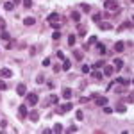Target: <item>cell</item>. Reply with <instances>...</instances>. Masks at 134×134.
<instances>
[{
  "instance_id": "obj_1",
  "label": "cell",
  "mask_w": 134,
  "mask_h": 134,
  "mask_svg": "<svg viewBox=\"0 0 134 134\" xmlns=\"http://www.w3.org/2000/svg\"><path fill=\"white\" fill-rule=\"evenodd\" d=\"M104 6H106V9H107V11H114V9H118V2H116V0H106Z\"/></svg>"
},
{
  "instance_id": "obj_2",
  "label": "cell",
  "mask_w": 134,
  "mask_h": 134,
  "mask_svg": "<svg viewBox=\"0 0 134 134\" xmlns=\"http://www.w3.org/2000/svg\"><path fill=\"white\" fill-rule=\"evenodd\" d=\"M27 102H29V106H36L38 104V95L36 93H29L27 95Z\"/></svg>"
},
{
  "instance_id": "obj_3",
  "label": "cell",
  "mask_w": 134,
  "mask_h": 134,
  "mask_svg": "<svg viewBox=\"0 0 134 134\" xmlns=\"http://www.w3.org/2000/svg\"><path fill=\"white\" fill-rule=\"evenodd\" d=\"M27 114H29V111H27V106H25V104H22L20 107H18V116H20V118H25Z\"/></svg>"
},
{
  "instance_id": "obj_4",
  "label": "cell",
  "mask_w": 134,
  "mask_h": 134,
  "mask_svg": "<svg viewBox=\"0 0 134 134\" xmlns=\"http://www.w3.org/2000/svg\"><path fill=\"white\" fill-rule=\"evenodd\" d=\"M72 109H73V104H72V102H66V104H63V106L59 107L61 113H68V111H72Z\"/></svg>"
},
{
  "instance_id": "obj_5",
  "label": "cell",
  "mask_w": 134,
  "mask_h": 134,
  "mask_svg": "<svg viewBox=\"0 0 134 134\" xmlns=\"http://www.w3.org/2000/svg\"><path fill=\"white\" fill-rule=\"evenodd\" d=\"M11 75H13V72H11L9 68H2V70H0V77H4V79H9Z\"/></svg>"
},
{
  "instance_id": "obj_6",
  "label": "cell",
  "mask_w": 134,
  "mask_h": 134,
  "mask_svg": "<svg viewBox=\"0 0 134 134\" xmlns=\"http://www.w3.org/2000/svg\"><path fill=\"white\" fill-rule=\"evenodd\" d=\"M16 93L20 95V97H23V95H27V86H25V84H20V86L16 88Z\"/></svg>"
},
{
  "instance_id": "obj_7",
  "label": "cell",
  "mask_w": 134,
  "mask_h": 134,
  "mask_svg": "<svg viewBox=\"0 0 134 134\" xmlns=\"http://www.w3.org/2000/svg\"><path fill=\"white\" fill-rule=\"evenodd\" d=\"M125 29H132V20H127V22H123L116 30H125Z\"/></svg>"
},
{
  "instance_id": "obj_8",
  "label": "cell",
  "mask_w": 134,
  "mask_h": 134,
  "mask_svg": "<svg viewBox=\"0 0 134 134\" xmlns=\"http://www.w3.org/2000/svg\"><path fill=\"white\" fill-rule=\"evenodd\" d=\"M47 20H48L50 23H55V22H59V14H57V13H52V14H48Z\"/></svg>"
},
{
  "instance_id": "obj_9",
  "label": "cell",
  "mask_w": 134,
  "mask_h": 134,
  "mask_svg": "<svg viewBox=\"0 0 134 134\" xmlns=\"http://www.w3.org/2000/svg\"><path fill=\"white\" fill-rule=\"evenodd\" d=\"M125 50V45L122 43V41H116L114 43V52H123Z\"/></svg>"
},
{
  "instance_id": "obj_10",
  "label": "cell",
  "mask_w": 134,
  "mask_h": 134,
  "mask_svg": "<svg viewBox=\"0 0 134 134\" xmlns=\"http://www.w3.org/2000/svg\"><path fill=\"white\" fill-rule=\"evenodd\" d=\"M29 118H30L32 122H38V120H40V113H38V111H30V113H29Z\"/></svg>"
},
{
  "instance_id": "obj_11",
  "label": "cell",
  "mask_w": 134,
  "mask_h": 134,
  "mask_svg": "<svg viewBox=\"0 0 134 134\" xmlns=\"http://www.w3.org/2000/svg\"><path fill=\"white\" fill-rule=\"evenodd\" d=\"M97 104L100 107H104V106H107V98L106 97H98V95H97Z\"/></svg>"
},
{
  "instance_id": "obj_12",
  "label": "cell",
  "mask_w": 134,
  "mask_h": 134,
  "mask_svg": "<svg viewBox=\"0 0 134 134\" xmlns=\"http://www.w3.org/2000/svg\"><path fill=\"white\" fill-rule=\"evenodd\" d=\"M98 25H100V29H102V30H111V29H113V25H111L109 22H100Z\"/></svg>"
},
{
  "instance_id": "obj_13",
  "label": "cell",
  "mask_w": 134,
  "mask_h": 134,
  "mask_svg": "<svg viewBox=\"0 0 134 134\" xmlns=\"http://www.w3.org/2000/svg\"><path fill=\"white\" fill-rule=\"evenodd\" d=\"M0 38H2L4 41H11V34H9L7 30H2V32H0Z\"/></svg>"
},
{
  "instance_id": "obj_14",
  "label": "cell",
  "mask_w": 134,
  "mask_h": 134,
  "mask_svg": "<svg viewBox=\"0 0 134 134\" xmlns=\"http://www.w3.org/2000/svg\"><path fill=\"white\" fill-rule=\"evenodd\" d=\"M63 98H66V100L72 98V89H70V88H64V89H63Z\"/></svg>"
},
{
  "instance_id": "obj_15",
  "label": "cell",
  "mask_w": 134,
  "mask_h": 134,
  "mask_svg": "<svg viewBox=\"0 0 134 134\" xmlns=\"http://www.w3.org/2000/svg\"><path fill=\"white\" fill-rule=\"evenodd\" d=\"M113 72H114V68H113V66H104V75L111 77V75H113Z\"/></svg>"
},
{
  "instance_id": "obj_16",
  "label": "cell",
  "mask_w": 134,
  "mask_h": 134,
  "mask_svg": "<svg viewBox=\"0 0 134 134\" xmlns=\"http://www.w3.org/2000/svg\"><path fill=\"white\" fill-rule=\"evenodd\" d=\"M72 20H73V22H81V13H79V11H73V13H72Z\"/></svg>"
},
{
  "instance_id": "obj_17",
  "label": "cell",
  "mask_w": 134,
  "mask_h": 134,
  "mask_svg": "<svg viewBox=\"0 0 134 134\" xmlns=\"http://www.w3.org/2000/svg\"><path fill=\"white\" fill-rule=\"evenodd\" d=\"M73 57H75L77 61H82V59H84V55H82L81 50H75V52H73Z\"/></svg>"
},
{
  "instance_id": "obj_18",
  "label": "cell",
  "mask_w": 134,
  "mask_h": 134,
  "mask_svg": "<svg viewBox=\"0 0 134 134\" xmlns=\"http://www.w3.org/2000/svg\"><path fill=\"white\" fill-rule=\"evenodd\" d=\"M70 66H72V63H70V59H63V70H70Z\"/></svg>"
},
{
  "instance_id": "obj_19",
  "label": "cell",
  "mask_w": 134,
  "mask_h": 134,
  "mask_svg": "<svg viewBox=\"0 0 134 134\" xmlns=\"http://www.w3.org/2000/svg\"><path fill=\"white\" fill-rule=\"evenodd\" d=\"M114 109H116L118 113H125V111H127V107H125V104H116V107H114Z\"/></svg>"
},
{
  "instance_id": "obj_20",
  "label": "cell",
  "mask_w": 134,
  "mask_h": 134,
  "mask_svg": "<svg viewBox=\"0 0 134 134\" xmlns=\"http://www.w3.org/2000/svg\"><path fill=\"white\" fill-rule=\"evenodd\" d=\"M61 130H63V125H61V123H55L54 129H52V132H55V134H59Z\"/></svg>"
},
{
  "instance_id": "obj_21",
  "label": "cell",
  "mask_w": 134,
  "mask_h": 134,
  "mask_svg": "<svg viewBox=\"0 0 134 134\" xmlns=\"http://www.w3.org/2000/svg\"><path fill=\"white\" fill-rule=\"evenodd\" d=\"M23 23L29 27V25H34V23H36V20H34V18H25V20H23Z\"/></svg>"
},
{
  "instance_id": "obj_22",
  "label": "cell",
  "mask_w": 134,
  "mask_h": 134,
  "mask_svg": "<svg viewBox=\"0 0 134 134\" xmlns=\"http://www.w3.org/2000/svg\"><path fill=\"white\" fill-rule=\"evenodd\" d=\"M102 66H104V61L100 59V61H97V63H95L91 68H93V70H98V68H102Z\"/></svg>"
},
{
  "instance_id": "obj_23",
  "label": "cell",
  "mask_w": 134,
  "mask_h": 134,
  "mask_svg": "<svg viewBox=\"0 0 134 134\" xmlns=\"http://www.w3.org/2000/svg\"><path fill=\"white\" fill-rule=\"evenodd\" d=\"M68 45H70V47H73V45H75V36H73V34H70V36H68Z\"/></svg>"
},
{
  "instance_id": "obj_24",
  "label": "cell",
  "mask_w": 134,
  "mask_h": 134,
  "mask_svg": "<svg viewBox=\"0 0 134 134\" xmlns=\"http://www.w3.org/2000/svg\"><path fill=\"white\" fill-rule=\"evenodd\" d=\"M93 22H95V23H100V22H102V14H100V13L95 14V16H93Z\"/></svg>"
},
{
  "instance_id": "obj_25",
  "label": "cell",
  "mask_w": 134,
  "mask_h": 134,
  "mask_svg": "<svg viewBox=\"0 0 134 134\" xmlns=\"http://www.w3.org/2000/svg\"><path fill=\"white\" fill-rule=\"evenodd\" d=\"M13 7H14V4H13V2H6V4H4V9H6V11H11Z\"/></svg>"
},
{
  "instance_id": "obj_26",
  "label": "cell",
  "mask_w": 134,
  "mask_h": 134,
  "mask_svg": "<svg viewBox=\"0 0 134 134\" xmlns=\"http://www.w3.org/2000/svg\"><path fill=\"white\" fill-rule=\"evenodd\" d=\"M57 100H59V98H57L55 95H50V97H48V102L50 104H57Z\"/></svg>"
},
{
  "instance_id": "obj_27",
  "label": "cell",
  "mask_w": 134,
  "mask_h": 134,
  "mask_svg": "<svg viewBox=\"0 0 134 134\" xmlns=\"http://www.w3.org/2000/svg\"><path fill=\"white\" fill-rule=\"evenodd\" d=\"M93 77L97 79V81H102V77H104V75H102L100 72H93Z\"/></svg>"
},
{
  "instance_id": "obj_28",
  "label": "cell",
  "mask_w": 134,
  "mask_h": 134,
  "mask_svg": "<svg viewBox=\"0 0 134 134\" xmlns=\"http://www.w3.org/2000/svg\"><path fill=\"white\" fill-rule=\"evenodd\" d=\"M114 66H116V68H122V66H123V61H122V59H114Z\"/></svg>"
},
{
  "instance_id": "obj_29",
  "label": "cell",
  "mask_w": 134,
  "mask_h": 134,
  "mask_svg": "<svg viewBox=\"0 0 134 134\" xmlns=\"http://www.w3.org/2000/svg\"><path fill=\"white\" fill-rule=\"evenodd\" d=\"M59 38H61V32H59V30H55V32L52 34V40H55V41L59 40Z\"/></svg>"
},
{
  "instance_id": "obj_30",
  "label": "cell",
  "mask_w": 134,
  "mask_h": 134,
  "mask_svg": "<svg viewBox=\"0 0 134 134\" xmlns=\"http://www.w3.org/2000/svg\"><path fill=\"white\" fill-rule=\"evenodd\" d=\"M36 82H38V84H43V82H45V77H43V75H38V77H36Z\"/></svg>"
},
{
  "instance_id": "obj_31",
  "label": "cell",
  "mask_w": 134,
  "mask_h": 134,
  "mask_svg": "<svg viewBox=\"0 0 134 134\" xmlns=\"http://www.w3.org/2000/svg\"><path fill=\"white\" fill-rule=\"evenodd\" d=\"M75 116H77V120H84V113L82 111H77V113H75Z\"/></svg>"
},
{
  "instance_id": "obj_32",
  "label": "cell",
  "mask_w": 134,
  "mask_h": 134,
  "mask_svg": "<svg viewBox=\"0 0 134 134\" xmlns=\"http://www.w3.org/2000/svg\"><path fill=\"white\" fill-rule=\"evenodd\" d=\"M81 9H82L84 13H89V9H91V7H89L88 4H81Z\"/></svg>"
},
{
  "instance_id": "obj_33",
  "label": "cell",
  "mask_w": 134,
  "mask_h": 134,
  "mask_svg": "<svg viewBox=\"0 0 134 134\" xmlns=\"http://www.w3.org/2000/svg\"><path fill=\"white\" fill-rule=\"evenodd\" d=\"M93 43H97V38H95V36H91V38H89L86 45H93Z\"/></svg>"
},
{
  "instance_id": "obj_34",
  "label": "cell",
  "mask_w": 134,
  "mask_h": 134,
  "mask_svg": "<svg viewBox=\"0 0 134 134\" xmlns=\"http://www.w3.org/2000/svg\"><path fill=\"white\" fill-rule=\"evenodd\" d=\"M68 132H77L79 129H77V125H70V129H66Z\"/></svg>"
},
{
  "instance_id": "obj_35",
  "label": "cell",
  "mask_w": 134,
  "mask_h": 134,
  "mask_svg": "<svg viewBox=\"0 0 134 134\" xmlns=\"http://www.w3.org/2000/svg\"><path fill=\"white\" fill-rule=\"evenodd\" d=\"M4 89H7V84L4 81H0V91H4Z\"/></svg>"
},
{
  "instance_id": "obj_36",
  "label": "cell",
  "mask_w": 134,
  "mask_h": 134,
  "mask_svg": "<svg viewBox=\"0 0 134 134\" xmlns=\"http://www.w3.org/2000/svg\"><path fill=\"white\" fill-rule=\"evenodd\" d=\"M23 6H25V7L29 9V7L32 6V0H23Z\"/></svg>"
},
{
  "instance_id": "obj_37",
  "label": "cell",
  "mask_w": 134,
  "mask_h": 134,
  "mask_svg": "<svg viewBox=\"0 0 134 134\" xmlns=\"http://www.w3.org/2000/svg\"><path fill=\"white\" fill-rule=\"evenodd\" d=\"M125 102H129V104H132V102H134V95H132V93L127 97V100H125Z\"/></svg>"
},
{
  "instance_id": "obj_38",
  "label": "cell",
  "mask_w": 134,
  "mask_h": 134,
  "mask_svg": "<svg viewBox=\"0 0 134 134\" xmlns=\"http://www.w3.org/2000/svg\"><path fill=\"white\" fill-rule=\"evenodd\" d=\"M98 50H100V54H106V47L102 43H98Z\"/></svg>"
},
{
  "instance_id": "obj_39",
  "label": "cell",
  "mask_w": 134,
  "mask_h": 134,
  "mask_svg": "<svg viewBox=\"0 0 134 134\" xmlns=\"http://www.w3.org/2000/svg\"><path fill=\"white\" fill-rule=\"evenodd\" d=\"M82 72H84V73H89V72H91V68H89L88 64H84V66H82Z\"/></svg>"
},
{
  "instance_id": "obj_40",
  "label": "cell",
  "mask_w": 134,
  "mask_h": 134,
  "mask_svg": "<svg viewBox=\"0 0 134 134\" xmlns=\"http://www.w3.org/2000/svg\"><path fill=\"white\" fill-rule=\"evenodd\" d=\"M104 113H106V114H111V113H113V109H111V107H107V106H104Z\"/></svg>"
},
{
  "instance_id": "obj_41",
  "label": "cell",
  "mask_w": 134,
  "mask_h": 134,
  "mask_svg": "<svg viewBox=\"0 0 134 134\" xmlns=\"http://www.w3.org/2000/svg\"><path fill=\"white\" fill-rule=\"evenodd\" d=\"M57 59H64V54L61 50H57Z\"/></svg>"
},
{
  "instance_id": "obj_42",
  "label": "cell",
  "mask_w": 134,
  "mask_h": 134,
  "mask_svg": "<svg viewBox=\"0 0 134 134\" xmlns=\"http://www.w3.org/2000/svg\"><path fill=\"white\" fill-rule=\"evenodd\" d=\"M6 27V20H4V18H0V29H4Z\"/></svg>"
},
{
  "instance_id": "obj_43",
  "label": "cell",
  "mask_w": 134,
  "mask_h": 134,
  "mask_svg": "<svg viewBox=\"0 0 134 134\" xmlns=\"http://www.w3.org/2000/svg\"><path fill=\"white\" fill-rule=\"evenodd\" d=\"M13 43H14L13 40H11V41H7V45H6V48H9V50H11V48H13Z\"/></svg>"
},
{
  "instance_id": "obj_44",
  "label": "cell",
  "mask_w": 134,
  "mask_h": 134,
  "mask_svg": "<svg viewBox=\"0 0 134 134\" xmlns=\"http://www.w3.org/2000/svg\"><path fill=\"white\" fill-rule=\"evenodd\" d=\"M50 64V59H43V66H48Z\"/></svg>"
},
{
  "instance_id": "obj_45",
  "label": "cell",
  "mask_w": 134,
  "mask_h": 134,
  "mask_svg": "<svg viewBox=\"0 0 134 134\" xmlns=\"http://www.w3.org/2000/svg\"><path fill=\"white\" fill-rule=\"evenodd\" d=\"M88 100H89V98H88V97H82V98H81V104H86V102H88Z\"/></svg>"
},
{
  "instance_id": "obj_46",
  "label": "cell",
  "mask_w": 134,
  "mask_h": 134,
  "mask_svg": "<svg viewBox=\"0 0 134 134\" xmlns=\"http://www.w3.org/2000/svg\"><path fill=\"white\" fill-rule=\"evenodd\" d=\"M11 2H13V4L16 6V4H20V0H11Z\"/></svg>"
}]
</instances>
